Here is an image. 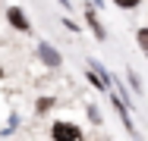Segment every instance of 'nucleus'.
Returning <instances> with one entry per match:
<instances>
[{
  "mask_svg": "<svg viewBox=\"0 0 148 141\" xmlns=\"http://www.w3.org/2000/svg\"><path fill=\"white\" fill-rule=\"evenodd\" d=\"M91 6H95V9H98V6H104V0H91Z\"/></svg>",
  "mask_w": 148,
  "mask_h": 141,
  "instance_id": "13",
  "label": "nucleus"
},
{
  "mask_svg": "<svg viewBox=\"0 0 148 141\" xmlns=\"http://www.w3.org/2000/svg\"><path fill=\"white\" fill-rule=\"evenodd\" d=\"M107 97H110V107H114V113L120 116V122H123V129H126V132H129L132 138L139 141V129H136V122H132V110H129V107H126V104L120 100V94H117V91H110Z\"/></svg>",
  "mask_w": 148,
  "mask_h": 141,
  "instance_id": "2",
  "label": "nucleus"
},
{
  "mask_svg": "<svg viewBox=\"0 0 148 141\" xmlns=\"http://www.w3.org/2000/svg\"><path fill=\"white\" fill-rule=\"evenodd\" d=\"M126 82H129V91L139 97V94H145V85H142V79L136 75V69H126Z\"/></svg>",
  "mask_w": 148,
  "mask_h": 141,
  "instance_id": "8",
  "label": "nucleus"
},
{
  "mask_svg": "<svg viewBox=\"0 0 148 141\" xmlns=\"http://www.w3.org/2000/svg\"><path fill=\"white\" fill-rule=\"evenodd\" d=\"M117 9H126V13H132V9H139L142 6V0H110Z\"/></svg>",
  "mask_w": 148,
  "mask_h": 141,
  "instance_id": "11",
  "label": "nucleus"
},
{
  "mask_svg": "<svg viewBox=\"0 0 148 141\" xmlns=\"http://www.w3.org/2000/svg\"><path fill=\"white\" fill-rule=\"evenodd\" d=\"M57 3H60V6H66V9H69V0H57Z\"/></svg>",
  "mask_w": 148,
  "mask_h": 141,
  "instance_id": "14",
  "label": "nucleus"
},
{
  "mask_svg": "<svg viewBox=\"0 0 148 141\" xmlns=\"http://www.w3.org/2000/svg\"><path fill=\"white\" fill-rule=\"evenodd\" d=\"M63 25L69 28V31H76V35H79V31H82V25H79V22H73V19H63Z\"/></svg>",
  "mask_w": 148,
  "mask_h": 141,
  "instance_id": "12",
  "label": "nucleus"
},
{
  "mask_svg": "<svg viewBox=\"0 0 148 141\" xmlns=\"http://www.w3.org/2000/svg\"><path fill=\"white\" fill-rule=\"evenodd\" d=\"M51 141H85V132L73 119H54L51 122Z\"/></svg>",
  "mask_w": 148,
  "mask_h": 141,
  "instance_id": "1",
  "label": "nucleus"
},
{
  "mask_svg": "<svg viewBox=\"0 0 148 141\" xmlns=\"http://www.w3.org/2000/svg\"><path fill=\"white\" fill-rule=\"evenodd\" d=\"M85 79H88V85L95 88V91H98V94H110V91H114V85L107 82V79L98 72V69H91V66L85 69Z\"/></svg>",
  "mask_w": 148,
  "mask_h": 141,
  "instance_id": "6",
  "label": "nucleus"
},
{
  "mask_svg": "<svg viewBox=\"0 0 148 141\" xmlns=\"http://www.w3.org/2000/svg\"><path fill=\"white\" fill-rule=\"evenodd\" d=\"M136 44H139V50H142V56L148 60V25L136 28Z\"/></svg>",
  "mask_w": 148,
  "mask_h": 141,
  "instance_id": "9",
  "label": "nucleus"
},
{
  "mask_svg": "<svg viewBox=\"0 0 148 141\" xmlns=\"http://www.w3.org/2000/svg\"><path fill=\"white\" fill-rule=\"evenodd\" d=\"M85 116H88V122H91V125H104V113L98 110L95 104H88V107H85Z\"/></svg>",
  "mask_w": 148,
  "mask_h": 141,
  "instance_id": "10",
  "label": "nucleus"
},
{
  "mask_svg": "<svg viewBox=\"0 0 148 141\" xmlns=\"http://www.w3.org/2000/svg\"><path fill=\"white\" fill-rule=\"evenodd\" d=\"M3 75H6V69H3V66H0V82H3Z\"/></svg>",
  "mask_w": 148,
  "mask_h": 141,
  "instance_id": "15",
  "label": "nucleus"
},
{
  "mask_svg": "<svg viewBox=\"0 0 148 141\" xmlns=\"http://www.w3.org/2000/svg\"><path fill=\"white\" fill-rule=\"evenodd\" d=\"M6 22L16 28V31H25V35L32 31V22H29V16H25L22 6H10V9H6Z\"/></svg>",
  "mask_w": 148,
  "mask_h": 141,
  "instance_id": "4",
  "label": "nucleus"
},
{
  "mask_svg": "<svg viewBox=\"0 0 148 141\" xmlns=\"http://www.w3.org/2000/svg\"><path fill=\"white\" fill-rule=\"evenodd\" d=\"M38 60L47 66V69H63V56L54 44H47V41H38Z\"/></svg>",
  "mask_w": 148,
  "mask_h": 141,
  "instance_id": "3",
  "label": "nucleus"
},
{
  "mask_svg": "<svg viewBox=\"0 0 148 141\" xmlns=\"http://www.w3.org/2000/svg\"><path fill=\"white\" fill-rule=\"evenodd\" d=\"M54 107H57V97H54V94H41V97L35 100V113H38V116H44V113H51Z\"/></svg>",
  "mask_w": 148,
  "mask_h": 141,
  "instance_id": "7",
  "label": "nucleus"
},
{
  "mask_svg": "<svg viewBox=\"0 0 148 141\" xmlns=\"http://www.w3.org/2000/svg\"><path fill=\"white\" fill-rule=\"evenodd\" d=\"M85 25L91 28V35H95L98 41H107V28L98 19V9H95V6H85Z\"/></svg>",
  "mask_w": 148,
  "mask_h": 141,
  "instance_id": "5",
  "label": "nucleus"
}]
</instances>
